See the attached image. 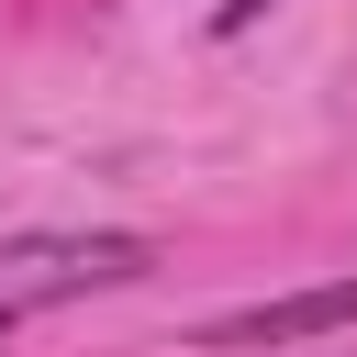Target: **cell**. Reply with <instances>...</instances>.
Wrapping results in <instances>:
<instances>
[{"mask_svg": "<svg viewBox=\"0 0 357 357\" xmlns=\"http://www.w3.org/2000/svg\"><path fill=\"white\" fill-rule=\"evenodd\" d=\"M145 268H156L145 234H11V245H0V335L33 324V312H56V301L123 290V279H145Z\"/></svg>", "mask_w": 357, "mask_h": 357, "instance_id": "6da1fadb", "label": "cell"}, {"mask_svg": "<svg viewBox=\"0 0 357 357\" xmlns=\"http://www.w3.org/2000/svg\"><path fill=\"white\" fill-rule=\"evenodd\" d=\"M257 11H268V0H223V11H212V33H245Z\"/></svg>", "mask_w": 357, "mask_h": 357, "instance_id": "3957f363", "label": "cell"}, {"mask_svg": "<svg viewBox=\"0 0 357 357\" xmlns=\"http://www.w3.org/2000/svg\"><path fill=\"white\" fill-rule=\"evenodd\" d=\"M346 324H357V279H324V290H279V301L212 312L201 346H312V335H346Z\"/></svg>", "mask_w": 357, "mask_h": 357, "instance_id": "7a4b0ae2", "label": "cell"}]
</instances>
